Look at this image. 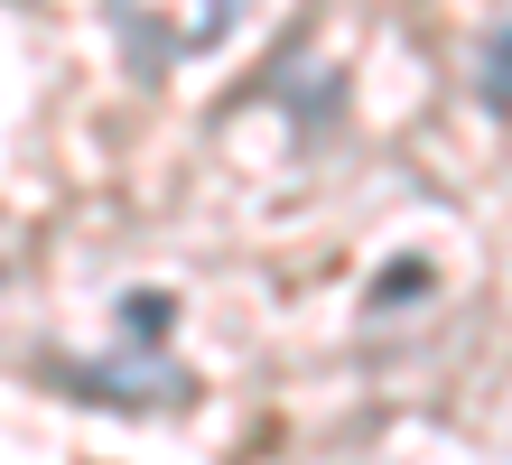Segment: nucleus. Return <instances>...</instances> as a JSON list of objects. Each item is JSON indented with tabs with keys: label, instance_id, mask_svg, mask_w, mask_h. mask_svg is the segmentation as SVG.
<instances>
[{
	"label": "nucleus",
	"instance_id": "obj_4",
	"mask_svg": "<svg viewBox=\"0 0 512 465\" xmlns=\"http://www.w3.org/2000/svg\"><path fill=\"white\" fill-rule=\"evenodd\" d=\"M419 279H429V270H419V261H401V270H391V279H382V289H373V307H391V298H410V289H419Z\"/></svg>",
	"mask_w": 512,
	"mask_h": 465
},
{
	"label": "nucleus",
	"instance_id": "obj_2",
	"mask_svg": "<svg viewBox=\"0 0 512 465\" xmlns=\"http://www.w3.org/2000/svg\"><path fill=\"white\" fill-rule=\"evenodd\" d=\"M168 317H177V298H168V289H131V298H122V335H140V345H159Z\"/></svg>",
	"mask_w": 512,
	"mask_h": 465
},
{
	"label": "nucleus",
	"instance_id": "obj_3",
	"mask_svg": "<svg viewBox=\"0 0 512 465\" xmlns=\"http://www.w3.org/2000/svg\"><path fill=\"white\" fill-rule=\"evenodd\" d=\"M475 84H485L494 112H512V28H494V38H485V66H475Z\"/></svg>",
	"mask_w": 512,
	"mask_h": 465
},
{
	"label": "nucleus",
	"instance_id": "obj_1",
	"mask_svg": "<svg viewBox=\"0 0 512 465\" xmlns=\"http://www.w3.org/2000/svg\"><path fill=\"white\" fill-rule=\"evenodd\" d=\"M252 0H103L112 38H122V66L140 84H159L168 66H187V56L224 47L233 28H243Z\"/></svg>",
	"mask_w": 512,
	"mask_h": 465
}]
</instances>
